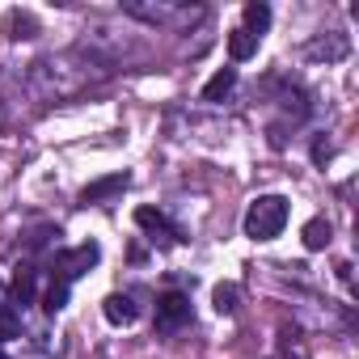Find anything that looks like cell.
<instances>
[{
    "instance_id": "obj_1",
    "label": "cell",
    "mask_w": 359,
    "mask_h": 359,
    "mask_svg": "<svg viewBox=\"0 0 359 359\" xmlns=\"http://www.w3.org/2000/svg\"><path fill=\"white\" fill-rule=\"evenodd\" d=\"M106 76V64L81 55V51H60V55H47L39 64H30V85L39 89V97L47 102H60V97H76L89 81Z\"/></svg>"
},
{
    "instance_id": "obj_2",
    "label": "cell",
    "mask_w": 359,
    "mask_h": 359,
    "mask_svg": "<svg viewBox=\"0 0 359 359\" xmlns=\"http://www.w3.org/2000/svg\"><path fill=\"white\" fill-rule=\"evenodd\" d=\"M287 224V199L283 195H258L245 212V237L250 241H275Z\"/></svg>"
},
{
    "instance_id": "obj_3",
    "label": "cell",
    "mask_w": 359,
    "mask_h": 359,
    "mask_svg": "<svg viewBox=\"0 0 359 359\" xmlns=\"http://www.w3.org/2000/svg\"><path fill=\"white\" fill-rule=\"evenodd\" d=\"M127 13H135V18H144L148 26H161V30H191L195 22H203L199 5H127Z\"/></svg>"
},
{
    "instance_id": "obj_4",
    "label": "cell",
    "mask_w": 359,
    "mask_h": 359,
    "mask_svg": "<svg viewBox=\"0 0 359 359\" xmlns=\"http://www.w3.org/2000/svg\"><path fill=\"white\" fill-rule=\"evenodd\" d=\"M102 262V250H97V241H85V245H76V250H68V254H60L55 258V275H60V283H72V279H81V275H89L93 266Z\"/></svg>"
},
{
    "instance_id": "obj_5",
    "label": "cell",
    "mask_w": 359,
    "mask_h": 359,
    "mask_svg": "<svg viewBox=\"0 0 359 359\" xmlns=\"http://www.w3.org/2000/svg\"><path fill=\"white\" fill-rule=\"evenodd\" d=\"M131 187V173H106V177H97V182H89L85 191H81V203L85 208H97V203H106V199H114V195H123Z\"/></svg>"
},
{
    "instance_id": "obj_6",
    "label": "cell",
    "mask_w": 359,
    "mask_h": 359,
    "mask_svg": "<svg viewBox=\"0 0 359 359\" xmlns=\"http://www.w3.org/2000/svg\"><path fill=\"white\" fill-rule=\"evenodd\" d=\"M191 321V300L182 292H165L156 300V325L161 330H177V325H187Z\"/></svg>"
},
{
    "instance_id": "obj_7",
    "label": "cell",
    "mask_w": 359,
    "mask_h": 359,
    "mask_svg": "<svg viewBox=\"0 0 359 359\" xmlns=\"http://www.w3.org/2000/svg\"><path fill=\"white\" fill-rule=\"evenodd\" d=\"M135 224H140V229H144L152 241H161V245L182 241V233H177V229H173V224H169V220L156 212V208H140V212H135Z\"/></svg>"
},
{
    "instance_id": "obj_8",
    "label": "cell",
    "mask_w": 359,
    "mask_h": 359,
    "mask_svg": "<svg viewBox=\"0 0 359 359\" xmlns=\"http://www.w3.org/2000/svg\"><path fill=\"white\" fill-rule=\"evenodd\" d=\"M309 55L313 60H325V64H338V60L351 55V43H346V34H325V39L309 43Z\"/></svg>"
},
{
    "instance_id": "obj_9",
    "label": "cell",
    "mask_w": 359,
    "mask_h": 359,
    "mask_svg": "<svg viewBox=\"0 0 359 359\" xmlns=\"http://www.w3.org/2000/svg\"><path fill=\"white\" fill-rule=\"evenodd\" d=\"M5 34L9 39H34L39 34V18L26 13V9H9L5 13Z\"/></svg>"
},
{
    "instance_id": "obj_10",
    "label": "cell",
    "mask_w": 359,
    "mask_h": 359,
    "mask_svg": "<svg viewBox=\"0 0 359 359\" xmlns=\"http://www.w3.org/2000/svg\"><path fill=\"white\" fill-rule=\"evenodd\" d=\"M330 237H334V229H330V220H325V216H313V220L300 229V241H304V250H313V254H317V250H325V245H330Z\"/></svg>"
},
{
    "instance_id": "obj_11",
    "label": "cell",
    "mask_w": 359,
    "mask_h": 359,
    "mask_svg": "<svg viewBox=\"0 0 359 359\" xmlns=\"http://www.w3.org/2000/svg\"><path fill=\"white\" fill-rule=\"evenodd\" d=\"M102 313H106V321H110V325H131L140 309L131 304V296H118V292H114V296H106Z\"/></svg>"
},
{
    "instance_id": "obj_12",
    "label": "cell",
    "mask_w": 359,
    "mask_h": 359,
    "mask_svg": "<svg viewBox=\"0 0 359 359\" xmlns=\"http://www.w3.org/2000/svg\"><path fill=\"white\" fill-rule=\"evenodd\" d=\"M233 85H237V68H220V72L203 85V102H212V106L224 102V97L233 93Z\"/></svg>"
},
{
    "instance_id": "obj_13",
    "label": "cell",
    "mask_w": 359,
    "mask_h": 359,
    "mask_svg": "<svg viewBox=\"0 0 359 359\" xmlns=\"http://www.w3.org/2000/svg\"><path fill=\"white\" fill-rule=\"evenodd\" d=\"M266 26H271V5H262V0H250V5H245V34L262 39Z\"/></svg>"
},
{
    "instance_id": "obj_14",
    "label": "cell",
    "mask_w": 359,
    "mask_h": 359,
    "mask_svg": "<svg viewBox=\"0 0 359 359\" xmlns=\"http://www.w3.org/2000/svg\"><path fill=\"white\" fill-rule=\"evenodd\" d=\"M229 55H233L237 64H241V60H254V55H258V39L245 34V30H233V34H229Z\"/></svg>"
},
{
    "instance_id": "obj_15",
    "label": "cell",
    "mask_w": 359,
    "mask_h": 359,
    "mask_svg": "<svg viewBox=\"0 0 359 359\" xmlns=\"http://www.w3.org/2000/svg\"><path fill=\"white\" fill-rule=\"evenodd\" d=\"M237 300H241L237 283H216V292H212V304H216V313H220V317L237 313Z\"/></svg>"
},
{
    "instance_id": "obj_16",
    "label": "cell",
    "mask_w": 359,
    "mask_h": 359,
    "mask_svg": "<svg viewBox=\"0 0 359 359\" xmlns=\"http://www.w3.org/2000/svg\"><path fill=\"white\" fill-rule=\"evenodd\" d=\"M13 300L26 309L34 300V271L30 266H18V279H13Z\"/></svg>"
},
{
    "instance_id": "obj_17",
    "label": "cell",
    "mask_w": 359,
    "mask_h": 359,
    "mask_svg": "<svg viewBox=\"0 0 359 359\" xmlns=\"http://www.w3.org/2000/svg\"><path fill=\"white\" fill-rule=\"evenodd\" d=\"M9 338H22V317H18L13 304L0 309V342H9Z\"/></svg>"
},
{
    "instance_id": "obj_18",
    "label": "cell",
    "mask_w": 359,
    "mask_h": 359,
    "mask_svg": "<svg viewBox=\"0 0 359 359\" xmlns=\"http://www.w3.org/2000/svg\"><path fill=\"white\" fill-rule=\"evenodd\" d=\"M43 309H47V313H60V309H68V283H60V279H55V283L43 292Z\"/></svg>"
},
{
    "instance_id": "obj_19",
    "label": "cell",
    "mask_w": 359,
    "mask_h": 359,
    "mask_svg": "<svg viewBox=\"0 0 359 359\" xmlns=\"http://www.w3.org/2000/svg\"><path fill=\"white\" fill-rule=\"evenodd\" d=\"M313 161H317V165H325V161H330V144H325V140H317V144H313Z\"/></svg>"
},
{
    "instance_id": "obj_20",
    "label": "cell",
    "mask_w": 359,
    "mask_h": 359,
    "mask_svg": "<svg viewBox=\"0 0 359 359\" xmlns=\"http://www.w3.org/2000/svg\"><path fill=\"white\" fill-rule=\"evenodd\" d=\"M0 127H5V106H0Z\"/></svg>"
}]
</instances>
